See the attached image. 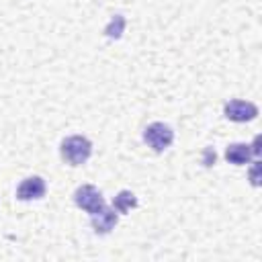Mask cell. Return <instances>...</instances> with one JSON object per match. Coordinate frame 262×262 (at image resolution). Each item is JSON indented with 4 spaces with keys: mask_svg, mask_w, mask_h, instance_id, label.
Masks as SVG:
<instances>
[{
    "mask_svg": "<svg viewBox=\"0 0 262 262\" xmlns=\"http://www.w3.org/2000/svg\"><path fill=\"white\" fill-rule=\"evenodd\" d=\"M225 117L235 123H246L258 117V106L248 100H229L225 104Z\"/></svg>",
    "mask_w": 262,
    "mask_h": 262,
    "instance_id": "obj_4",
    "label": "cell"
},
{
    "mask_svg": "<svg viewBox=\"0 0 262 262\" xmlns=\"http://www.w3.org/2000/svg\"><path fill=\"white\" fill-rule=\"evenodd\" d=\"M74 203H76L80 209H84L86 213H90V215H94V213H98L100 209L106 207V205H104V199H102V194H100V190H98L96 186H92V184H82V186L74 192Z\"/></svg>",
    "mask_w": 262,
    "mask_h": 262,
    "instance_id": "obj_3",
    "label": "cell"
},
{
    "mask_svg": "<svg viewBox=\"0 0 262 262\" xmlns=\"http://www.w3.org/2000/svg\"><path fill=\"white\" fill-rule=\"evenodd\" d=\"M41 196H45V180L39 176L25 178L16 188V199H20V201H33V199H41Z\"/></svg>",
    "mask_w": 262,
    "mask_h": 262,
    "instance_id": "obj_5",
    "label": "cell"
},
{
    "mask_svg": "<svg viewBox=\"0 0 262 262\" xmlns=\"http://www.w3.org/2000/svg\"><path fill=\"white\" fill-rule=\"evenodd\" d=\"M143 141L154 151H164L174 141V131L164 123H151L143 129Z\"/></svg>",
    "mask_w": 262,
    "mask_h": 262,
    "instance_id": "obj_2",
    "label": "cell"
},
{
    "mask_svg": "<svg viewBox=\"0 0 262 262\" xmlns=\"http://www.w3.org/2000/svg\"><path fill=\"white\" fill-rule=\"evenodd\" d=\"M90 217H92V219H90L92 229H94L96 233H108V231L117 225V211H115V209H108V207L100 209L98 213H94V215H90Z\"/></svg>",
    "mask_w": 262,
    "mask_h": 262,
    "instance_id": "obj_6",
    "label": "cell"
},
{
    "mask_svg": "<svg viewBox=\"0 0 262 262\" xmlns=\"http://www.w3.org/2000/svg\"><path fill=\"white\" fill-rule=\"evenodd\" d=\"M250 158H252V149H250L248 143H231V145H227V149H225V160H227L229 164L244 166V164L250 162Z\"/></svg>",
    "mask_w": 262,
    "mask_h": 262,
    "instance_id": "obj_7",
    "label": "cell"
},
{
    "mask_svg": "<svg viewBox=\"0 0 262 262\" xmlns=\"http://www.w3.org/2000/svg\"><path fill=\"white\" fill-rule=\"evenodd\" d=\"M61 158L70 166H82L92 154V143L82 135H70L61 141Z\"/></svg>",
    "mask_w": 262,
    "mask_h": 262,
    "instance_id": "obj_1",
    "label": "cell"
},
{
    "mask_svg": "<svg viewBox=\"0 0 262 262\" xmlns=\"http://www.w3.org/2000/svg\"><path fill=\"white\" fill-rule=\"evenodd\" d=\"M123 27H125V18H123L121 14H117V25H115V20H113V23H111V25L106 27V35H108V33H111V31L115 29L113 37H119V35H121V31H123Z\"/></svg>",
    "mask_w": 262,
    "mask_h": 262,
    "instance_id": "obj_9",
    "label": "cell"
},
{
    "mask_svg": "<svg viewBox=\"0 0 262 262\" xmlns=\"http://www.w3.org/2000/svg\"><path fill=\"white\" fill-rule=\"evenodd\" d=\"M113 207H115L117 213H127V211H131L133 207H137V199H135L133 192H129V190H121V192L115 196Z\"/></svg>",
    "mask_w": 262,
    "mask_h": 262,
    "instance_id": "obj_8",
    "label": "cell"
},
{
    "mask_svg": "<svg viewBox=\"0 0 262 262\" xmlns=\"http://www.w3.org/2000/svg\"><path fill=\"white\" fill-rule=\"evenodd\" d=\"M258 168H260V162H254V170H252V182L258 184Z\"/></svg>",
    "mask_w": 262,
    "mask_h": 262,
    "instance_id": "obj_10",
    "label": "cell"
}]
</instances>
